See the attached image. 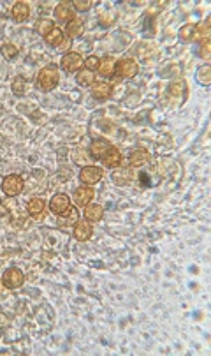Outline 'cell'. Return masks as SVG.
Masks as SVG:
<instances>
[{"instance_id": "obj_19", "label": "cell", "mask_w": 211, "mask_h": 356, "mask_svg": "<svg viewBox=\"0 0 211 356\" xmlns=\"http://www.w3.org/2000/svg\"><path fill=\"white\" fill-rule=\"evenodd\" d=\"M76 81H78V85L80 87H92L94 85V81H95V74H94V71H88L87 67L85 69H80L78 71V74H76Z\"/></svg>"}, {"instance_id": "obj_13", "label": "cell", "mask_w": 211, "mask_h": 356, "mask_svg": "<svg viewBox=\"0 0 211 356\" xmlns=\"http://www.w3.org/2000/svg\"><path fill=\"white\" fill-rule=\"evenodd\" d=\"M11 16H13V20L18 21V23H25V21L28 20V16H30V7H28V4L16 2L13 6V9H11Z\"/></svg>"}, {"instance_id": "obj_7", "label": "cell", "mask_w": 211, "mask_h": 356, "mask_svg": "<svg viewBox=\"0 0 211 356\" xmlns=\"http://www.w3.org/2000/svg\"><path fill=\"white\" fill-rule=\"evenodd\" d=\"M49 210L55 215H65L71 210V199L65 194H55L49 199Z\"/></svg>"}, {"instance_id": "obj_1", "label": "cell", "mask_w": 211, "mask_h": 356, "mask_svg": "<svg viewBox=\"0 0 211 356\" xmlns=\"http://www.w3.org/2000/svg\"><path fill=\"white\" fill-rule=\"evenodd\" d=\"M60 83V73L58 67L49 64V66L42 67L37 74V88L42 92H51L56 85Z\"/></svg>"}, {"instance_id": "obj_2", "label": "cell", "mask_w": 211, "mask_h": 356, "mask_svg": "<svg viewBox=\"0 0 211 356\" xmlns=\"http://www.w3.org/2000/svg\"><path fill=\"white\" fill-rule=\"evenodd\" d=\"M139 73V66L134 58H120L114 66V76L116 78H121V80H132L135 78V74Z\"/></svg>"}, {"instance_id": "obj_4", "label": "cell", "mask_w": 211, "mask_h": 356, "mask_svg": "<svg viewBox=\"0 0 211 356\" xmlns=\"http://www.w3.org/2000/svg\"><path fill=\"white\" fill-rule=\"evenodd\" d=\"M25 189V182L20 175H7L2 182V191L6 192V196L13 198V196L21 194Z\"/></svg>"}, {"instance_id": "obj_16", "label": "cell", "mask_w": 211, "mask_h": 356, "mask_svg": "<svg viewBox=\"0 0 211 356\" xmlns=\"http://www.w3.org/2000/svg\"><path fill=\"white\" fill-rule=\"evenodd\" d=\"M104 166L106 168H118V166L121 164V152L118 150L116 147H113L111 145V148L107 150V154L104 155Z\"/></svg>"}, {"instance_id": "obj_9", "label": "cell", "mask_w": 211, "mask_h": 356, "mask_svg": "<svg viewBox=\"0 0 211 356\" xmlns=\"http://www.w3.org/2000/svg\"><path fill=\"white\" fill-rule=\"evenodd\" d=\"M95 198V191L90 185H81L74 191V203L78 206H87L92 203V199Z\"/></svg>"}, {"instance_id": "obj_27", "label": "cell", "mask_w": 211, "mask_h": 356, "mask_svg": "<svg viewBox=\"0 0 211 356\" xmlns=\"http://www.w3.org/2000/svg\"><path fill=\"white\" fill-rule=\"evenodd\" d=\"M199 44H201V48H199V56H201V58H204V60H208L209 56H211V42H209V39H206V41H201Z\"/></svg>"}, {"instance_id": "obj_18", "label": "cell", "mask_w": 211, "mask_h": 356, "mask_svg": "<svg viewBox=\"0 0 211 356\" xmlns=\"http://www.w3.org/2000/svg\"><path fill=\"white\" fill-rule=\"evenodd\" d=\"M44 208H46V203L42 198H32L27 205V210L32 217H39V215H44Z\"/></svg>"}, {"instance_id": "obj_22", "label": "cell", "mask_w": 211, "mask_h": 356, "mask_svg": "<svg viewBox=\"0 0 211 356\" xmlns=\"http://www.w3.org/2000/svg\"><path fill=\"white\" fill-rule=\"evenodd\" d=\"M65 32H67V35H69L71 39L80 37V35L83 34V23H81L80 20L69 21V23H67V27H65Z\"/></svg>"}, {"instance_id": "obj_24", "label": "cell", "mask_w": 211, "mask_h": 356, "mask_svg": "<svg viewBox=\"0 0 211 356\" xmlns=\"http://www.w3.org/2000/svg\"><path fill=\"white\" fill-rule=\"evenodd\" d=\"M197 81L201 85H208L211 83V67L209 66H202L201 69L197 71Z\"/></svg>"}, {"instance_id": "obj_29", "label": "cell", "mask_w": 211, "mask_h": 356, "mask_svg": "<svg viewBox=\"0 0 211 356\" xmlns=\"http://www.w3.org/2000/svg\"><path fill=\"white\" fill-rule=\"evenodd\" d=\"M85 67H87L88 71H97L99 69V56H88L87 60H85Z\"/></svg>"}, {"instance_id": "obj_31", "label": "cell", "mask_w": 211, "mask_h": 356, "mask_svg": "<svg viewBox=\"0 0 211 356\" xmlns=\"http://www.w3.org/2000/svg\"><path fill=\"white\" fill-rule=\"evenodd\" d=\"M7 325V319H6V316L4 314H0V328H2V326H6Z\"/></svg>"}, {"instance_id": "obj_20", "label": "cell", "mask_w": 211, "mask_h": 356, "mask_svg": "<svg viewBox=\"0 0 211 356\" xmlns=\"http://www.w3.org/2000/svg\"><path fill=\"white\" fill-rule=\"evenodd\" d=\"M44 41H46V44L53 46V48L62 46L63 44V30L62 28H58V27H55L48 35H44Z\"/></svg>"}, {"instance_id": "obj_30", "label": "cell", "mask_w": 211, "mask_h": 356, "mask_svg": "<svg viewBox=\"0 0 211 356\" xmlns=\"http://www.w3.org/2000/svg\"><path fill=\"white\" fill-rule=\"evenodd\" d=\"M183 90H185V83H181V81H178V83H173L169 87L171 95H181V94H183Z\"/></svg>"}, {"instance_id": "obj_14", "label": "cell", "mask_w": 211, "mask_h": 356, "mask_svg": "<svg viewBox=\"0 0 211 356\" xmlns=\"http://www.w3.org/2000/svg\"><path fill=\"white\" fill-rule=\"evenodd\" d=\"M150 159H152V155H150L148 150L137 148V150H134L130 154V166L132 168H143V166L148 164Z\"/></svg>"}, {"instance_id": "obj_11", "label": "cell", "mask_w": 211, "mask_h": 356, "mask_svg": "<svg viewBox=\"0 0 211 356\" xmlns=\"http://www.w3.org/2000/svg\"><path fill=\"white\" fill-rule=\"evenodd\" d=\"M92 95L99 101H106L113 95V87L107 81H94L92 85Z\"/></svg>"}, {"instance_id": "obj_17", "label": "cell", "mask_w": 211, "mask_h": 356, "mask_svg": "<svg viewBox=\"0 0 211 356\" xmlns=\"http://www.w3.org/2000/svg\"><path fill=\"white\" fill-rule=\"evenodd\" d=\"M114 66H116V62H114L113 56H102L101 60H99V74L101 76H113L114 74Z\"/></svg>"}, {"instance_id": "obj_10", "label": "cell", "mask_w": 211, "mask_h": 356, "mask_svg": "<svg viewBox=\"0 0 211 356\" xmlns=\"http://www.w3.org/2000/svg\"><path fill=\"white\" fill-rule=\"evenodd\" d=\"M92 233H94V229H92V224L88 220H78L74 224L73 234L78 242H88L92 238Z\"/></svg>"}, {"instance_id": "obj_12", "label": "cell", "mask_w": 211, "mask_h": 356, "mask_svg": "<svg viewBox=\"0 0 211 356\" xmlns=\"http://www.w3.org/2000/svg\"><path fill=\"white\" fill-rule=\"evenodd\" d=\"M111 148V143L104 138H99V140H94L90 145V155L94 159H104V155L107 154V150Z\"/></svg>"}, {"instance_id": "obj_5", "label": "cell", "mask_w": 211, "mask_h": 356, "mask_svg": "<svg viewBox=\"0 0 211 356\" xmlns=\"http://www.w3.org/2000/svg\"><path fill=\"white\" fill-rule=\"evenodd\" d=\"M104 178V169L99 166H85L80 171V180L83 182V185H94Z\"/></svg>"}, {"instance_id": "obj_23", "label": "cell", "mask_w": 211, "mask_h": 356, "mask_svg": "<svg viewBox=\"0 0 211 356\" xmlns=\"http://www.w3.org/2000/svg\"><path fill=\"white\" fill-rule=\"evenodd\" d=\"M53 28H55V25H53V21L48 20V18H41V20H37V23H35V32L41 35H48Z\"/></svg>"}, {"instance_id": "obj_3", "label": "cell", "mask_w": 211, "mask_h": 356, "mask_svg": "<svg viewBox=\"0 0 211 356\" xmlns=\"http://www.w3.org/2000/svg\"><path fill=\"white\" fill-rule=\"evenodd\" d=\"M23 282H25L23 272H21L20 268H16V266H11V268H7L6 272H4L2 284L7 289H18V287L23 286Z\"/></svg>"}, {"instance_id": "obj_8", "label": "cell", "mask_w": 211, "mask_h": 356, "mask_svg": "<svg viewBox=\"0 0 211 356\" xmlns=\"http://www.w3.org/2000/svg\"><path fill=\"white\" fill-rule=\"evenodd\" d=\"M113 182L116 185H128L132 180H134V169H132V166H118V168H114L113 175Z\"/></svg>"}, {"instance_id": "obj_25", "label": "cell", "mask_w": 211, "mask_h": 356, "mask_svg": "<svg viewBox=\"0 0 211 356\" xmlns=\"http://www.w3.org/2000/svg\"><path fill=\"white\" fill-rule=\"evenodd\" d=\"M0 51H2L4 58L6 60H14L18 56V48L14 44H2V48H0Z\"/></svg>"}, {"instance_id": "obj_28", "label": "cell", "mask_w": 211, "mask_h": 356, "mask_svg": "<svg viewBox=\"0 0 211 356\" xmlns=\"http://www.w3.org/2000/svg\"><path fill=\"white\" fill-rule=\"evenodd\" d=\"M92 6H94V2H90V0H74L73 2V9L81 11V13L92 9Z\"/></svg>"}, {"instance_id": "obj_6", "label": "cell", "mask_w": 211, "mask_h": 356, "mask_svg": "<svg viewBox=\"0 0 211 356\" xmlns=\"http://www.w3.org/2000/svg\"><path fill=\"white\" fill-rule=\"evenodd\" d=\"M60 66H62V69L65 71V73H78V71L81 69V66H83V56L80 55V53L76 51H69L63 55L62 62H60Z\"/></svg>"}, {"instance_id": "obj_21", "label": "cell", "mask_w": 211, "mask_h": 356, "mask_svg": "<svg viewBox=\"0 0 211 356\" xmlns=\"http://www.w3.org/2000/svg\"><path fill=\"white\" fill-rule=\"evenodd\" d=\"M102 215H104V210L101 205H87V208H85V217L88 222H97L102 219Z\"/></svg>"}, {"instance_id": "obj_26", "label": "cell", "mask_w": 211, "mask_h": 356, "mask_svg": "<svg viewBox=\"0 0 211 356\" xmlns=\"http://www.w3.org/2000/svg\"><path fill=\"white\" fill-rule=\"evenodd\" d=\"M11 88H13V94L18 95V97L23 95L25 94V80L21 76H16L13 81V85H11Z\"/></svg>"}, {"instance_id": "obj_15", "label": "cell", "mask_w": 211, "mask_h": 356, "mask_svg": "<svg viewBox=\"0 0 211 356\" xmlns=\"http://www.w3.org/2000/svg\"><path fill=\"white\" fill-rule=\"evenodd\" d=\"M55 18L58 21H73L74 20V9H73V6L71 4H67V2H62V4H58V6L55 7Z\"/></svg>"}]
</instances>
